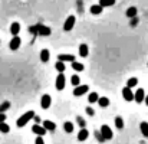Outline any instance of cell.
<instances>
[{"instance_id": "obj_25", "label": "cell", "mask_w": 148, "mask_h": 144, "mask_svg": "<svg viewBox=\"0 0 148 144\" xmlns=\"http://www.w3.org/2000/svg\"><path fill=\"white\" fill-rule=\"evenodd\" d=\"M137 84H138V79H137L135 76H132V78H130V79L127 81V87H128V88L137 87Z\"/></svg>"}, {"instance_id": "obj_37", "label": "cell", "mask_w": 148, "mask_h": 144, "mask_svg": "<svg viewBox=\"0 0 148 144\" xmlns=\"http://www.w3.org/2000/svg\"><path fill=\"white\" fill-rule=\"evenodd\" d=\"M33 118H35V121H36V124H40V123H42V121H40V118H39V117H36V115H35V117H33Z\"/></svg>"}, {"instance_id": "obj_14", "label": "cell", "mask_w": 148, "mask_h": 144, "mask_svg": "<svg viewBox=\"0 0 148 144\" xmlns=\"http://www.w3.org/2000/svg\"><path fill=\"white\" fill-rule=\"evenodd\" d=\"M58 59H59V61H62V62H73V61H75V56H73V55L60 53V55L58 56Z\"/></svg>"}, {"instance_id": "obj_17", "label": "cell", "mask_w": 148, "mask_h": 144, "mask_svg": "<svg viewBox=\"0 0 148 144\" xmlns=\"http://www.w3.org/2000/svg\"><path fill=\"white\" fill-rule=\"evenodd\" d=\"M102 10H103V7L99 6V4H92V6H91V13H92V14H101Z\"/></svg>"}, {"instance_id": "obj_23", "label": "cell", "mask_w": 148, "mask_h": 144, "mask_svg": "<svg viewBox=\"0 0 148 144\" xmlns=\"http://www.w3.org/2000/svg\"><path fill=\"white\" fill-rule=\"evenodd\" d=\"M115 4V0H99V6L102 7H111Z\"/></svg>"}, {"instance_id": "obj_12", "label": "cell", "mask_w": 148, "mask_h": 144, "mask_svg": "<svg viewBox=\"0 0 148 144\" xmlns=\"http://www.w3.org/2000/svg\"><path fill=\"white\" fill-rule=\"evenodd\" d=\"M43 127H45L46 131H55L56 130V124L53 121H50V120H45L43 121Z\"/></svg>"}, {"instance_id": "obj_22", "label": "cell", "mask_w": 148, "mask_h": 144, "mask_svg": "<svg viewBox=\"0 0 148 144\" xmlns=\"http://www.w3.org/2000/svg\"><path fill=\"white\" fill-rule=\"evenodd\" d=\"M63 130H65V133H73V124L71 123V121H66L65 124H63Z\"/></svg>"}, {"instance_id": "obj_2", "label": "cell", "mask_w": 148, "mask_h": 144, "mask_svg": "<svg viewBox=\"0 0 148 144\" xmlns=\"http://www.w3.org/2000/svg\"><path fill=\"white\" fill-rule=\"evenodd\" d=\"M75 22H76V19H75V16H73V14L68 16V19H66V20H65V23H63V30H65V32L72 30V29H73V26H75Z\"/></svg>"}, {"instance_id": "obj_1", "label": "cell", "mask_w": 148, "mask_h": 144, "mask_svg": "<svg viewBox=\"0 0 148 144\" xmlns=\"http://www.w3.org/2000/svg\"><path fill=\"white\" fill-rule=\"evenodd\" d=\"M33 117H35V112L30 110V111L25 112L22 117H19V118H17V121H16V125H17V127H25V125H26V124H27V123H29V121H30Z\"/></svg>"}, {"instance_id": "obj_10", "label": "cell", "mask_w": 148, "mask_h": 144, "mask_svg": "<svg viewBox=\"0 0 148 144\" xmlns=\"http://www.w3.org/2000/svg\"><path fill=\"white\" fill-rule=\"evenodd\" d=\"M122 96H124L125 101H134V92H132L131 88H128V87H125V88L122 90Z\"/></svg>"}, {"instance_id": "obj_27", "label": "cell", "mask_w": 148, "mask_h": 144, "mask_svg": "<svg viewBox=\"0 0 148 144\" xmlns=\"http://www.w3.org/2000/svg\"><path fill=\"white\" fill-rule=\"evenodd\" d=\"M115 125H116L118 130H122L124 128V120H122V117H116L115 118Z\"/></svg>"}, {"instance_id": "obj_9", "label": "cell", "mask_w": 148, "mask_h": 144, "mask_svg": "<svg viewBox=\"0 0 148 144\" xmlns=\"http://www.w3.org/2000/svg\"><path fill=\"white\" fill-rule=\"evenodd\" d=\"M20 43H22V42H20V38L16 35V36H13V39L10 41L9 46H10V49H12V50H17V49L20 48Z\"/></svg>"}, {"instance_id": "obj_5", "label": "cell", "mask_w": 148, "mask_h": 144, "mask_svg": "<svg viewBox=\"0 0 148 144\" xmlns=\"http://www.w3.org/2000/svg\"><path fill=\"white\" fill-rule=\"evenodd\" d=\"M88 90H89L88 85H76L75 90H73V95L75 96H82L84 94L88 92Z\"/></svg>"}, {"instance_id": "obj_8", "label": "cell", "mask_w": 148, "mask_h": 144, "mask_svg": "<svg viewBox=\"0 0 148 144\" xmlns=\"http://www.w3.org/2000/svg\"><path fill=\"white\" fill-rule=\"evenodd\" d=\"M144 98H145V92H144V90H143V88H138V90L135 91V94H134V99H135V102L141 104V102L144 101Z\"/></svg>"}, {"instance_id": "obj_31", "label": "cell", "mask_w": 148, "mask_h": 144, "mask_svg": "<svg viewBox=\"0 0 148 144\" xmlns=\"http://www.w3.org/2000/svg\"><path fill=\"white\" fill-rule=\"evenodd\" d=\"M71 82H72V85H73V87H76V85H79L81 78H79L78 75H73V76H72V79H71Z\"/></svg>"}, {"instance_id": "obj_19", "label": "cell", "mask_w": 148, "mask_h": 144, "mask_svg": "<svg viewBox=\"0 0 148 144\" xmlns=\"http://www.w3.org/2000/svg\"><path fill=\"white\" fill-rule=\"evenodd\" d=\"M140 130H141L143 136H144V137H147V138H148V123H145V121H143V123L140 124Z\"/></svg>"}, {"instance_id": "obj_39", "label": "cell", "mask_w": 148, "mask_h": 144, "mask_svg": "<svg viewBox=\"0 0 148 144\" xmlns=\"http://www.w3.org/2000/svg\"><path fill=\"white\" fill-rule=\"evenodd\" d=\"M144 101H145V104L148 105V95H145V98H144Z\"/></svg>"}, {"instance_id": "obj_21", "label": "cell", "mask_w": 148, "mask_h": 144, "mask_svg": "<svg viewBox=\"0 0 148 144\" xmlns=\"http://www.w3.org/2000/svg\"><path fill=\"white\" fill-rule=\"evenodd\" d=\"M49 50L48 49H42V52H40V61L42 62H48L49 61Z\"/></svg>"}, {"instance_id": "obj_13", "label": "cell", "mask_w": 148, "mask_h": 144, "mask_svg": "<svg viewBox=\"0 0 148 144\" xmlns=\"http://www.w3.org/2000/svg\"><path fill=\"white\" fill-rule=\"evenodd\" d=\"M10 32H12L13 36L19 35V32H20V23H19V22H13V23L10 25Z\"/></svg>"}, {"instance_id": "obj_16", "label": "cell", "mask_w": 148, "mask_h": 144, "mask_svg": "<svg viewBox=\"0 0 148 144\" xmlns=\"http://www.w3.org/2000/svg\"><path fill=\"white\" fill-rule=\"evenodd\" d=\"M88 53H89V48H88V45H86V43H82V45L79 46V55H81L82 58H86V56H88Z\"/></svg>"}, {"instance_id": "obj_15", "label": "cell", "mask_w": 148, "mask_h": 144, "mask_svg": "<svg viewBox=\"0 0 148 144\" xmlns=\"http://www.w3.org/2000/svg\"><path fill=\"white\" fill-rule=\"evenodd\" d=\"M88 136H89V131L84 127V128L78 133V140H79V141H85V140L88 138Z\"/></svg>"}, {"instance_id": "obj_20", "label": "cell", "mask_w": 148, "mask_h": 144, "mask_svg": "<svg viewBox=\"0 0 148 144\" xmlns=\"http://www.w3.org/2000/svg\"><path fill=\"white\" fill-rule=\"evenodd\" d=\"M127 16H128V17H131V19H132V17H135V16H137V7H135V6L128 7V9H127Z\"/></svg>"}, {"instance_id": "obj_6", "label": "cell", "mask_w": 148, "mask_h": 144, "mask_svg": "<svg viewBox=\"0 0 148 144\" xmlns=\"http://www.w3.org/2000/svg\"><path fill=\"white\" fill-rule=\"evenodd\" d=\"M50 104H52V98H50V95H48V94L42 95V98H40V105H42V108H43V110H48L50 107Z\"/></svg>"}, {"instance_id": "obj_36", "label": "cell", "mask_w": 148, "mask_h": 144, "mask_svg": "<svg viewBox=\"0 0 148 144\" xmlns=\"http://www.w3.org/2000/svg\"><path fill=\"white\" fill-rule=\"evenodd\" d=\"M3 121H6V114L0 112V123H3Z\"/></svg>"}, {"instance_id": "obj_7", "label": "cell", "mask_w": 148, "mask_h": 144, "mask_svg": "<svg viewBox=\"0 0 148 144\" xmlns=\"http://www.w3.org/2000/svg\"><path fill=\"white\" fill-rule=\"evenodd\" d=\"M32 131H33L36 136H40V137H43V136L46 134L45 127H43V125H40V124H35V125L32 127Z\"/></svg>"}, {"instance_id": "obj_11", "label": "cell", "mask_w": 148, "mask_h": 144, "mask_svg": "<svg viewBox=\"0 0 148 144\" xmlns=\"http://www.w3.org/2000/svg\"><path fill=\"white\" fill-rule=\"evenodd\" d=\"M38 33L40 36H49L50 33H52V30H50V28L45 26V25H39L38 26Z\"/></svg>"}, {"instance_id": "obj_32", "label": "cell", "mask_w": 148, "mask_h": 144, "mask_svg": "<svg viewBox=\"0 0 148 144\" xmlns=\"http://www.w3.org/2000/svg\"><path fill=\"white\" fill-rule=\"evenodd\" d=\"M76 121H78V124H79V125H81L82 128H84V127L86 125V121H85V120H84L82 117H76Z\"/></svg>"}, {"instance_id": "obj_34", "label": "cell", "mask_w": 148, "mask_h": 144, "mask_svg": "<svg viewBox=\"0 0 148 144\" xmlns=\"http://www.w3.org/2000/svg\"><path fill=\"white\" fill-rule=\"evenodd\" d=\"M35 144H45V141H43V138H42L40 136H38V138H36Z\"/></svg>"}, {"instance_id": "obj_28", "label": "cell", "mask_w": 148, "mask_h": 144, "mask_svg": "<svg viewBox=\"0 0 148 144\" xmlns=\"http://www.w3.org/2000/svg\"><path fill=\"white\" fill-rule=\"evenodd\" d=\"M55 68H56L59 72H65V62L58 61V62H56V65H55Z\"/></svg>"}, {"instance_id": "obj_33", "label": "cell", "mask_w": 148, "mask_h": 144, "mask_svg": "<svg viewBox=\"0 0 148 144\" xmlns=\"http://www.w3.org/2000/svg\"><path fill=\"white\" fill-rule=\"evenodd\" d=\"M95 137L99 140V143H103V141H105V138L102 137V134H101L99 131H95Z\"/></svg>"}, {"instance_id": "obj_26", "label": "cell", "mask_w": 148, "mask_h": 144, "mask_svg": "<svg viewBox=\"0 0 148 144\" xmlns=\"http://www.w3.org/2000/svg\"><path fill=\"white\" fill-rule=\"evenodd\" d=\"M10 131V127H9V124H6L4 121L3 123H0V133H3V134H7Z\"/></svg>"}, {"instance_id": "obj_4", "label": "cell", "mask_w": 148, "mask_h": 144, "mask_svg": "<svg viewBox=\"0 0 148 144\" xmlns=\"http://www.w3.org/2000/svg\"><path fill=\"white\" fill-rule=\"evenodd\" d=\"M99 133L102 134V137L105 138V140H111L112 137H114V133H112V130L105 124V125H102L101 127V130H99Z\"/></svg>"}, {"instance_id": "obj_38", "label": "cell", "mask_w": 148, "mask_h": 144, "mask_svg": "<svg viewBox=\"0 0 148 144\" xmlns=\"http://www.w3.org/2000/svg\"><path fill=\"white\" fill-rule=\"evenodd\" d=\"M131 25H132V26H134V25H137V19H134V17H132V20H131Z\"/></svg>"}, {"instance_id": "obj_29", "label": "cell", "mask_w": 148, "mask_h": 144, "mask_svg": "<svg viewBox=\"0 0 148 144\" xmlns=\"http://www.w3.org/2000/svg\"><path fill=\"white\" fill-rule=\"evenodd\" d=\"M98 94H97V92H91V94H89V95H88V101H89V102H97V101H98Z\"/></svg>"}, {"instance_id": "obj_35", "label": "cell", "mask_w": 148, "mask_h": 144, "mask_svg": "<svg viewBox=\"0 0 148 144\" xmlns=\"http://www.w3.org/2000/svg\"><path fill=\"white\" fill-rule=\"evenodd\" d=\"M86 112H88L89 115H94V114H95V112H94V110H92L91 107H86Z\"/></svg>"}, {"instance_id": "obj_3", "label": "cell", "mask_w": 148, "mask_h": 144, "mask_svg": "<svg viewBox=\"0 0 148 144\" xmlns=\"http://www.w3.org/2000/svg\"><path fill=\"white\" fill-rule=\"evenodd\" d=\"M65 85H66V78H65L63 72H59V75L56 78V90L62 91V90H65Z\"/></svg>"}, {"instance_id": "obj_30", "label": "cell", "mask_w": 148, "mask_h": 144, "mask_svg": "<svg viewBox=\"0 0 148 144\" xmlns=\"http://www.w3.org/2000/svg\"><path fill=\"white\" fill-rule=\"evenodd\" d=\"M10 108V102L9 101H4L3 104H0V112H4L6 110H9Z\"/></svg>"}, {"instance_id": "obj_18", "label": "cell", "mask_w": 148, "mask_h": 144, "mask_svg": "<svg viewBox=\"0 0 148 144\" xmlns=\"http://www.w3.org/2000/svg\"><path fill=\"white\" fill-rule=\"evenodd\" d=\"M99 104V107H102V108H105V107H108L109 105V98H106V96H101L98 98V101H97Z\"/></svg>"}, {"instance_id": "obj_24", "label": "cell", "mask_w": 148, "mask_h": 144, "mask_svg": "<svg viewBox=\"0 0 148 144\" xmlns=\"http://www.w3.org/2000/svg\"><path fill=\"white\" fill-rule=\"evenodd\" d=\"M72 68H73V71H76V72L84 71V65H82V63H79V62H76V61H73V62H72Z\"/></svg>"}]
</instances>
